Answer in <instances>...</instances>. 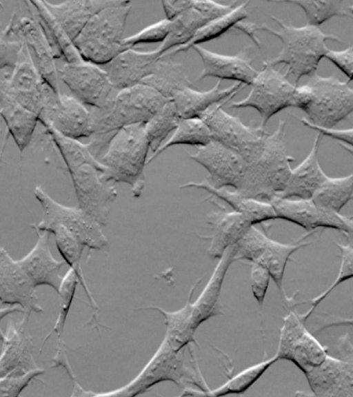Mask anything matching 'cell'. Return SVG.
Masks as SVG:
<instances>
[{"label": "cell", "mask_w": 353, "mask_h": 397, "mask_svg": "<svg viewBox=\"0 0 353 397\" xmlns=\"http://www.w3.org/2000/svg\"><path fill=\"white\" fill-rule=\"evenodd\" d=\"M278 219L294 223L307 232L327 228L341 232L352 238L353 218L323 208L311 198H282L276 197L270 202Z\"/></svg>", "instance_id": "2e32d148"}, {"label": "cell", "mask_w": 353, "mask_h": 397, "mask_svg": "<svg viewBox=\"0 0 353 397\" xmlns=\"http://www.w3.org/2000/svg\"><path fill=\"white\" fill-rule=\"evenodd\" d=\"M10 20V34L23 43L43 81L57 93H60L58 72L50 45L37 22L32 17Z\"/></svg>", "instance_id": "7402d4cb"}, {"label": "cell", "mask_w": 353, "mask_h": 397, "mask_svg": "<svg viewBox=\"0 0 353 397\" xmlns=\"http://www.w3.org/2000/svg\"><path fill=\"white\" fill-rule=\"evenodd\" d=\"M251 288L253 296L259 305L263 304L270 281L268 270L262 265L251 263Z\"/></svg>", "instance_id": "c3c4849f"}, {"label": "cell", "mask_w": 353, "mask_h": 397, "mask_svg": "<svg viewBox=\"0 0 353 397\" xmlns=\"http://www.w3.org/2000/svg\"><path fill=\"white\" fill-rule=\"evenodd\" d=\"M277 3H290L299 6L305 13L308 25H319L334 17L353 16V2L346 0L334 1H278Z\"/></svg>", "instance_id": "ab89813d"}, {"label": "cell", "mask_w": 353, "mask_h": 397, "mask_svg": "<svg viewBox=\"0 0 353 397\" xmlns=\"http://www.w3.org/2000/svg\"><path fill=\"white\" fill-rule=\"evenodd\" d=\"M45 128L73 139L90 138L92 122L89 110L73 96L55 93L38 116Z\"/></svg>", "instance_id": "e0dca14e"}, {"label": "cell", "mask_w": 353, "mask_h": 397, "mask_svg": "<svg viewBox=\"0 0 353 397\" xmlns=\"http://www.w3.org/2000/svg\"><path fill=\"white\" fill-rule=\"evenodd\" d=\"M119 0H73L54 3L43 2L69 38L73 41L91 18L100 10L117 5Z\"/></svg>", "instance_id": "f546056e"}, {"label": "cell", "mask_w": 353, "mask_h": 397, "mask_svg": "<svg viewBox=\"0 0 353 397\" xmlns=\"http://www.w3.org/2000/svg\"><path fill=\"white\" fill-rule=\"evenodd\" d=\"M287 303L289 312L283 318L275 355L279 360L292 362L305 374L325 359L327 348L306 329L294 309L293 298L287 300Z\"/></svg>", "instance_id": "4fadbf2b"}, {"label": "cell", "mask_w": 353, "mask_h": 397, "mask_svg": "<svg viewBox=\"0 0 353 397\" xmlns=\"http://www.w3.org/2000/svg\"><path fill=\"white\" fill-rule=\"evenodd\" d=\"M301 122L309 128L316 130L319 134L323 136H330L335 140L343 143V146L349 150L350 152H352V137L353 130L352 128L345 130H336L332 128L321 127L312 123L305 118H301Z\"/></svg>", "instance_id": "f907efd6"}, {"label": "cell", "mask_w": 353, "mask_h": 397, "mask_svg": "<svg viewBox=\"0 0 353 397\" xmlns=\"http://www.w3.org/2000/svg\"><path fill=\"white\" fill-rule=\"evenodd\" d=\"M149 143L144 124H134L119 130L107 145L99 161L105 167L101 175L106 182L129 185L134 197H139L145 187V167Z\"/></svg>", "instance_id": "277c9868"}, {"label": "cell", "mask_w": 353, "mask_h": 397, "mask_svg": "<svg viewBox=\"0 0 353 397\" xmlns=\"http://www.w3.org/2000/svg\"><path fill=\"white\" fill-rule=\"evenodd\" d=\"M270 17L280 26V29L274 30L262 24L256 26V31H265L278 37L282 47L276 57L267 59L263 64L273 67L285 64L288 67L285 74L294 76L295 85L303 76L315 74L320 61L328 50L325 45L327 41H341L336 36L324 33L319 27L308 24L296 27L286 24L274 16Z\"/></svg>", "instance_id": "7a4b0ae2"}, {"label": "cell", "mask_w": 353, "mask_h": 397, "mask_svg": "<svg viewBox=\"0 0 353 397\" xmlns=\"http://www.w3.org/2000/svg\"><path fill=\"white\" fill-rule=\"evenodd\" d=\"M36 233L37 240L34 246L17 261L35 287L46 285L57 293L63 277L60 271L65 263L53 257L49 246V233L38 231Z\"/></svg>", "instance_id": "83f0119b"}, {"label": "cell", "mask_w": 353, "mask_h": 397, "mask_svg": "<svg viewBox=\"0 0 353 397\" xmlns=\"http://www.w3.org/2000/svg\"><path fill=\"white\" fill-rule=\"evenodd\" d=\"M161 59L157 48L139 51L129 48L119 54L103 68L119 90L140 84L152 74Z\"/></svg>", "instance_id": "cb8c5ba5"}, {"label": "cell", "mask_w": 353, "mask_h": 397, "mask_svg": "<svg viewBox=\"0 0 353 397\" xmlns=\"http://www.w3.org/2000/svg\"><path fill=\"white\" fill-rule=\"evenodd\" d=\"M256 25L252 22H247L243 20L238 23H236L234 28L243 32L248 36H249L252 41L256 43L257 46H260V41L258 37L256 36Z\"/></svg>", "instance_id": "816d5d0a"}, {"label": "cell", "mask_w": 353, "mask_h": 397, "mask_svg": "<svg viewBox=\"0 0 353 397\" xmlns=\"http://www.w3.org/2000/svg\"><path fill=\"white\" fill-rule=\"evenodd\" d=\"M171 27V21L165 19L152 23L137 33L124 37L122 43L128 48H134L138 44L163 43L167 38Z\"/></svg>", "instance_id": "f6af8a7d"}, {"label": "cell", "mask_w": 353, "mask_h": 397, "mask_svg": "<svg viewBox=\"0 0 353 397\" xmlns=\"http://www.w3.org/2000/svg\"><path fill=\"white\" fill-rule=\"evenodd\" d=\"M30 314L18 321H10L6 328L0 354V378L12 373H24L38 367L34 343L28 330Z\"/></svg>", "instance_id": "603a6c76"}, {"label": "cell", "mask_w": 353, "mask_h": 397, "mask_svg": "<svg viewBox=\"0 0 353 397\" xmlns=\"http://www.w3.org/2000/svg\"><path fill=\"white\" fill-rule=\"evenodd\" d=\"M67 168L73 183L77 206L101 226H105L117 192L113 185L102 179L105 167L94 159Z\"/></svg>", "instance_id": "7c38bea8"}, {"label": "cell", "mask_w": 353, "mask_h": 397, "mask_svg": "<svg viewBox=\"0 0 353 397\" xmlns=\"http://www.w3.org/2000/svg\"><path fill=\"white\" fill-rule=\"evenodd\" d=\"M305 375L314 396L353 397L352 358L327 354L319 365Z\"/></svg>", "instance_id": "44dd1931"}, {"label": "cell", "mask_w": 353, "mask_h": 397, "mask_svg": "<svg viewBox=\"0 0 353 397\" xmlns=\"http://www.w3.org/2000/svg\"><path fill=\"white\" fill-rule=\"evenodd\" d=\"M315 232H307L294 243H283L272 240L254 225L234 245V259L259 264L266 268L277 288L286 298L283 289V275L290 256L311 243L305 238Z\"/></svg>", "instance_id": "ba28073f"}, {"label": "cell", "mask_w": 353, "mask_h": 397, "mask_svg": "<svg viewBox=\"0 0 353 397\" xmlns=\"http://www.w3.org/2000/svg\"><path fill=\"white\" fill-rule=\"evenodd\" d=\"M285 121L266 138L258 158L248 163L243 179L235 190L242 195L269 203L279 197L285 187L294 159L288 155L285 142Z\"/></svg>", "instance_id": "3957f363"}, {"label": "cell", "mask_w": 353, "mask_h": 397, "mask_svg": "<svg viewBox=\"0 0 353 397\" xmlns=\"http://www.w3.org/2000/svg\"><path fill=\"white\" fill-rule=\"evenodd\" d=\"M8 69L0 70V116L19 150L22 152L30 143L39 121L38 115L27 110L11 94Z\"/></svg>", "instance_id": "d4e9b609"}, {"label": "cell", "mask_w": 353, "mask_h": 397, "mask_svg": "<svg viewBox=\"0 0 353 397\" xmlns=\"http://www.w3.org/2000/svg\"><path fill=\"white\" fill-rule=\"evenodd\" d=\"M279 359L274 354L259 363L249 366L235 375L232 376L226 382L214 389H209L205 396H220L228 394H239L245 392L267 369Z\"/></svg>", "instance_id": "60d3db41"}, {"label": "cell", "mask_w": 353, "mask_h": 397, "mask_svg": "<svg viewBox=\"0 0 353 397\" xmlns=\"http://www.w3.org/2000/svg\"><path fill=\"white\" fill-rule=\"evenodd\" d=\"M57 72L72 96L91 108H109L119 91L103 68L90 63H64Z\"/></svg>", "instance_id": "9a60e30c"}, {"label": "cell", "mask_w": 353, "mask_h": 397, "mask_svg": "<svg viewBox=\"0 0 353 397\" xmlns=\"http://www.w3.org/2000/svg\"><path fill=\"white\" fill-rule=\"evenodd\" d=\"M201 58L203 68L196 79L206 77L234 80L243 85H251L259 71L252 65V59L245 51L235 55L219 54L199 45L192 47Z\"/></svg>", "instance_id": "484cf974"}, {"label": "cell", "mask_w": 353, "mask_h": 397, "mask_svg": "<svg viewBox=\"0 0 353 397\" xmlns=\"http://www.w3.org/2000/svg\"><path fill=\"white\" fill-rule=\"evenodd\" d=\"M0 302L8 306H18L24 313H41L36 287L19 265L9 253L0 247Z\"/></svg>", "instance_id": "ffe728a7"}, {"label": "cell", "mask_w": 353, "mask_h": 397, "mask_svg": "<svg viewBox=\"0 0 353 397\" xmlns=\"http://www.w3.org/2000/svg\"><path fill=\"white\" fill-rule=\"evenodd\" d=\"M46 232L54 234L56 246L59 254L65 263L76 272L79 282L83 288L90 305L97 312L99 310L98 305L88 289L80 265V261L85 246L73 233L61 225H53L49 227Z\"/></svg>", "instance_id": "8d00e7d4"}, {"label": "cell", "mask_w": 353, "mask_h": 397, "mask_svg": "<svg viewBox=\"0 0 353 397\" xmlns=\"http://www.w3.org/2000/svg\"><path fill=\"white\" fill-rule=\"evenodd\" d=\"M217 211H212L207 216V223L212 230L210 236H203L210 241L207 250L212 259H219L227 248L235 245L253 225L241 214L234 210L228 211L214 201Z\"/></svg>", "instance_id": "4316f807"}, {"label": "cell", "mask_w": 353, "mask_h": 397, "mask_svg": "<svg viewBox=\"0 0 353 397\" xmlns=\"http://www.w3.org/2000/svg\"><path fill=\"white\" fill-rule=\"evenodd\" d=\"M336 245L341 252V264L338 274L332 285L321 294L310 300L300 302V304L308 303L310 304L309 309L303 314H299L300 318L304 323L306 322L319 304L325 299L335 287L345 281L351 278L353 276L352 239L347 238V241L345 243H337Z\"/></svg>", "instance_id": "ee69618b"}, {"label": "cell", "mask_w": 353, "mask_h": 397, "mask_svg": "<svg viewBox=\"0 0 353 397\" xmlns=\"http://www.w3.org/2000/svg\"><path fill=\"white\" fill-rule=\"evenodd\" d=\"M10 22L0 34V70L14 68L18 63L23 43L19 39H11Z\"/></svg>", "instance_id": "7dc6e473"}, {"label": "cell", "mask_w": 353, "mask_h": 397, "mask_svg": "<svg viewBox=\"0 0 353 397\" xmlns=\"http://www.w3.org/2000/svg\"><path fill=\"white\" fill-rule=\"evenodd\" d=\"M164 381H170L178 387L192 384L203 392L210 388L201 372L193 371L185 364L181 351H174L164 337L161 345L141 371L128 384L103 393L88 391V396H134Z\"/></svg>", "instance_id": "52a82bcc"}, {"label": "cell", "mask_w": 353, "mask_h": 397, "mask_svg": "<svg viewBox=\"0 0 353 397\" xmlns=\"http://www.w3.org/2000/svg\"><path fill=\"white\" fill-rule=\"evenodd\" d=\"M34 194L43 212L41 221L30 225L35 232H46L53 225H61L73 233L90 250L106 251L108 249V241L101 226L80 207L58 203L41 185L35 187Z\"/></svg>", "instance_id": "30bf717a"}, {"label": "cell", "mask_w": 353, "mask_h": 397, "mask_svg": "<svg viewBox=\"0 0 353 397\" xmlns=\"http://www.w3.org/2000/svg\"><path fill=\"white\" fill-rule=\"evenodd\" d=\"M8 84L17 101L38 116L52 96L57 93L41 78L24 44L18 63L10 72Z\"/></svg>", "instance_id": "d6986e66"}, {"label": "cell", "mask_w": 353, "mask_h": 397, "mask_svg": "<svg viewBox=\"0 0 353 397\" xmlns=\"http://www.w3.org/2000/svg\"></svg>", "instance_id": "db71d44e"}, {"label": "cell", "mask_w": 353, "mask_h": 397, "mask_svg": "<svg viewBox=\"0 0 353 397\" xmlns=\"http://www.w3.org/2000/svg\"><path fill=\"white\" fill-rule=\"evenodd\" d=\"M305 84L296 86L292 107L303 110L312 123L332 128L350 115L353 89L348 81L336 77L310 76Z\"/></svg>", "instance_id": "5b68a950"}, {"label": "cell", "mask_w": 353, "mask_h": 397, "mask_svg": "<svg viewBox=\"0 0 353 397\" xmlns=\"http://www.w3.org/2000/svg\"><path fill=\"white\" fill-rule=\"evenodd\" d=\"M221 81L213 88L201 91L186 87L174 94L172 101L180 119L200 118L201 114L214 105L227 102L232 99L245 85L236 82L221 88Z\"/></svg>", "instance_id": "1f68e13d"}, {"label": "cell", "mask_w": 353, "mask_h": 397, "mask_svg": "<svg viewBox=\"0 0 353 397\" xmlns=\"http://www.w3.org/2000/svg\"><path fill=\"white\" fill-rule=\"evenodd\" d=\"M23 313L24 311L23 309L18 306H8L6 307L0 308V340L2 341L4 336V333L1 327V322L3 318L6 316L14 314V313Z\"/></svg>", "instance_id": "f5cc1de1"}, {"label": "cell", "mask_w": 353, "mask_h": 397, "mask_svg": "<svg viewBox=\"0 0 353 397\" xmlns=\"http://www.w3.org/2000/svg\"><path fill=\"white\" fill-rule=\"evenodd\" d=\"M180 119L172 101L170 100L144 124L152 154L159 150L168 134L175 130Z\"/></svg>", "instance_id": "b9f144b4"}, {"label": "cell", "mask_w": 353, "mask_h": 397, "mask_svg": "<svg viewBox=\"0 0 353 397\" xmlns=\"http://www.w3.org/2000/svg\"><path fill=\"white\" fill-rule=\"evenodd\" d=\"M248 3L249 1H243L236 4L227 13L212 20L200 28L185 44L168 51L161 58L187 51L193 45L219 38L231 28H234L236 23L246 19L248 17L246 8Z\"/></svg>", "instance_id": "d590c367"}, {"label": "cell", "mask_w": 353, "mask_h": 397, "mask_svg": "<svg viewBox=\"0 0 353 397\" xmlns=\"http://www.w3.org/2000/svg\"><path fill=\"white\" fill-rule=\"evenodd\" d=\"M251 90L243 99L233 102L232 108H253L261 118V126L276 113L292 107L293 96L297 85L292 84L287 75L274 67L263 64L262 70L251 83Z\"/></svg>", "instance_id": "5bb4252c"}, {"label": "cell", "mask_w": 353, "mask_h": 397, "mask_svg": "<svg viewBox=\"0 0 353 397\" xmlns=\"http://www.w3.org/2000/svg\"><path fill=\"white\" fill-rule=\"evenodd\" d=\"M225 103L212 105L200 119L208 126L212 140L236 152L250 163L261 153L269 133L261 125H247L239 116L225 112L222 108Z\"/></svg>", "instance_id": "8fae6325"}, {"label": "cell", "mask_w": 353, "mask_h": 397, "mask_svg": "<svg viewBox=\"0 0 353 397\" xmlns=\"http://www.w3.org/2000/svg\"><path fill=\"white\" fill-rule=\"evenodd\" d=\"M353 174L341 177L327 176L316 190L311 199L316 205L336 212L341 210L352 198Z\"/></svg>", "instance_id": "74e56055"}, {"label": "cell", "mask_w": 353, "mask_h": 397, "mask_svg": "<svg viewBox=\"0 0 353 397\" xmlns=\"http://www.w3.org/2000/svg\"><path fill=\"white\" fill-rule=\"evenodd\" d=\"M179 187L205 190L210 194V197L216 196L228 203L234 211L243 215L253 225L278 219L270 203L246 197L227 187L215 188L206 179L201 182H188Z\"/></svg>", "instance_id": "d6a6232c"}, {"label": "cell", "mask_w": 353, "mask_h": 397, "mask_svg": "<svg viewBox=\"0 0 353 397\" xmlns=\"http://www.w3.org/2000/svg\"><path fill=\"white\" fill-rule=\"evenodd\" d=\"M190 158L208 172L206 180L215 188L230 187L236 190L245 175L248 162L236 152L212 140L199 147Z\"/></svg>", "instance_id": "ac0fdd59"}, {"label": "cell", "mask_w": 353, "mask_h": 397, "mask_svg": "<svg viewBox=\"0 0 353 397\" xmlns=\"http://www.w3.org/2000/svg\"><path fill=\"white\" fill-rule=\"evenodd\" d=\"M161 3L171 27L167 38L157 48L161 56L185 44L200 28L229 12L238 2L222 4L213 1L168 0Z\"/></svg>", "instance_id": "9c48e42d"}, {"label": "cell", "mask_w": 353, "mask_h": 397, "mask_svg": "<svg viewBox=\"0 0 353 397\" xmlns=\"http://www.w3.org/2000/svg\"><path fill=\"white\" fill-rule=\"evenodd\" d=\"M202 279L199 278L192 287L186 303L179 310L169 312L156 305L140 308L158 311L164 316L167 328L165 338L174 351H181L191 343L197 345L194 337L196 330L192 327L191 320L190 301L195 289Z\"/></svg>", "instance_id": "836d02e7"}, {"label": "cell", "mask_w": 353, "mask_h": 397, "mask_svg": "<svg viewBox=\"0 0 353 397\" xmlns=\"http://www.w3.org/2000/svg\"><path fill=\"white\" fill-rule=\"evenodd\" d=\"M130 1L107 7L87 23L73 44L85 62L105 65L121 52L129 49L123 43Z\"/></svg>", "instance_id": "8992f818"}, {"label": "cell", "mask_w": 353, "mask_h": 397, "mask_svg": "<svg viewBox=\"0 0 353 397\" xmlns=\"http://www.w3.org/2000/svg\"><path fill=\"white\" fill-rule=\"evenodd\" d=\"M31 17L39 24L52 50L54 59H61L67 63L83 61L72 41L48 9L43 1H24Z\"/></svg>", "instance_id": "4dcf8cb0"}, {"label": "cell", "mask_w": 353, "mask_h": 397, "mask_svg": "<svg viewBox=\"0 0 353 397\" xmlns=\"http://www.w3.org/2000/svg\"><path fill=\"white\" fill-rule=\"evenodd\" d=\"M322 136L317 134L307 156L292 169L285 189L279 195L282 198L310 199L323 183L327 175L322 170L318 156Z\"/></svg>", "instance_id": "f1b7e54d"}, {"label": "cell", "mask_w": 353, "mask_h": 397, "mask_svg": "<svg viewBox=\"0 0 353 397\" xmlns=\"http://www.w3.org/2000/svg\"><path fill=\"white\" fill-rule=\"evenodd\" d=\"M141 83L152 88L168 100H172L180 90L193 85L182 64L168 59V57L161 58L154 72Z\"/></svg>", "instance_id": "e575fe53"}, {"label": "cell", "mask_w": 353, "mask_h": 397, "mask_svg": "<svg viewBox=\"0 0 353 397\" xmlns=\"http://www.w3.org/2000/svg\"><path fill=\"white\" fill-rule=\"evenodd\" d=\"M170 138L148 159L147 164L168 147L176 145L204 146L212 141L210 132L200 118L181 119Z\"/></svg>", "instance_id": "f35d334b"}, {"label": "cell", "mask_w": 353, "mask_h": 397, "mask_svg": "<svg viewBox=\"0 0 353 397\" xmlns=\"http://www.w3.org/2000/svg\"><path fill=\"white\" fill-rule=\"evenodd\" d=\"M325 57L333 63L349 79H352L353 48L350 45L341 50H332L328 48Z\"/></svg>", "instance_id": "681fc988"}, {"label": "cell", "mask_w": 353, "mask_h": 397, "mask_svg": "<svg viewBox=\"0 0 353 397\" xmlns=\"http://www.w3.org/2000/svg\"><path fill=\"white\" fill-rule=\"evenodd\" d=\"M168 101L152 88L140 83L119 90L109 108H92V135L88 144L93 155L97 158L119 130L145 124Z\"/></svg>", "instance_id": "6da1fadb"}, {"label": "cell", "mask_w": 353, "mask_h": 397, "mask_svg": "<svg viewBox=\"0 0 353 397\" xmlns=\"http://www.w3.org/2000/svg\"><path fill=\"white\" fill-rule=\"evenodd\" d=\"M44 372L43 368L38 367L24 373H12L0 378V397L19 396L22 390Z\"/></svg>", "instance_id": "bcb514c9"}, {"label": "cell", "mask_w": 353, "mask_h": 397, "mask_svg": "<svg viewBox=\"0 0 353 397\" xmlns=\"http://www.w3.org/2000/svg\"><path fill=\"white\" fill-rule=\"evenodd\" d=\"M79 283L78 277L74 270L69 268L62 277L57 294L59 296V313L53 329L43 340L40 352L49 338L55 333L58 337V345L64 344L63 333L66 318L74 297L75 291Z\"/></svg>", "instance_id": "7bdbcfd3"}]
</instances>
